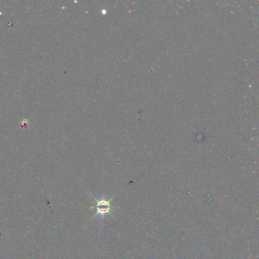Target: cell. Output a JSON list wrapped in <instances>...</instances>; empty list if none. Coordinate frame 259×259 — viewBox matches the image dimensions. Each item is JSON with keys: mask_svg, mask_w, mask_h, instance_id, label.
Listing matches in <instances>:
<instances>
[{"mask_svg": "<svg viewBox=\"0 0 259 259\" xmlns=\"http://www.w3.org/2000/svg\"><path fill=\"white\" fill-rule=\"evenodd\" d=\"M93 199L96 201V204L92 206L91 209H95L96 213L94 214V217L99 216L104 217L105 215L109 214L112 217H113V214H111V209H112V205H111V201L114 199V197H112L109 199H106V198H101V199H97V198L93 197Z\"/></svg>", "mask_w": 259, "mask_h": 259, "instance_id": "obj_1", "label": "cell"}]
</instances>
